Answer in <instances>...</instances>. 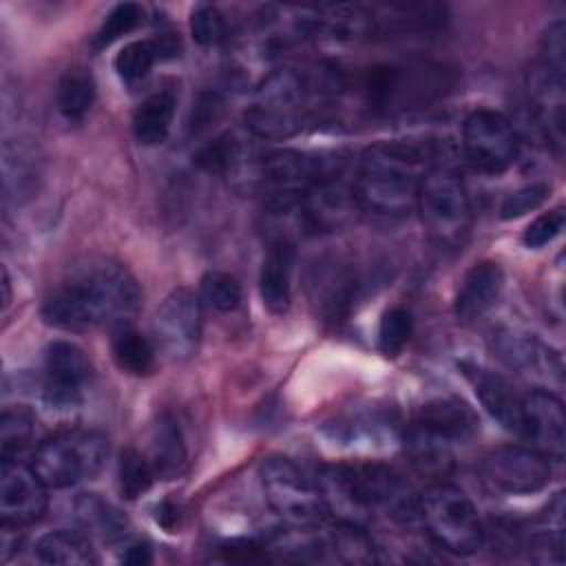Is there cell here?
Instances as JSON below:
<instances>
[{
  "label": "cell",
  "mask_w": 566,
  "mask_h": 566,
  "mask_svg": "<svg viewBox=\"0 0 566 566\" xmlns=\"http://www.w3.org/2000/svg\"><path fill=\"white\" fill-rule=\"evenodd\" d=\"M460 371L471 382V387H473L480 405L486 409V413L502 429L520 436V431H522V396L511 387V382L504 376H500L497 371H493L480 363H471V360H462Z\"/></svg>",
  "instance_id": "cell-18"
},
{
  "label": "cell",
  "mask_w": 566,
  "mask_h": 566,
  "mask_svg": "<svg viewBox=\"0 0 566 566\" xmlns=\"http://www.w3.org/2000/svg\"><path fill=\"white\" fill-rule=\"evenodd\" d=\"M307 290L316 316L327 323H340L352 312L356 298V272L340 259H323L312 268Z\"/></svg>",
  "instance_id": "cell-17"
},
{
  "label": "cell",
  "mask_w": 566,
  "mask_h": 566,
  "mask_svg": "<svg viewBox=\"0 0 566 566\" xmlns=\"http://www.w3.org/2000/svg\"><path fill=\"white\" fill-rule=\"evenodd\" d=\"M564 223H566V214H564V208H555V210H548L544 214H539L537 219H533L524 234H522V241L526 248L531 250H539L544 245H548L562 230H564Z\"/></svg>",
  "instance_id": "cell-39"
},
{
  "label": "cell",
  "mask_w": 566,
  "mask_h": 566,
  "mask_svg": "<svg viewBox=\"0 0 566 566\" xmlns=\"http://www.w3.org/2000/svg\"><path fill=\"white\" fill-rule=\"evenodd\" d=\"M77 515L86 528L99 533L104 539L124 537L126 520L108 502L95 495H82L77 502Z\"/></svg>",
  "instance_id": "cell-33"
},
{
  "label": "cell",
  "mask_w": 566,
  "mask_h": 566,
  "mask_svg": "<svg viewBox=\"0 0 566 566\" xmlns=\"http://www.w3.org/2000/svg\"><path fill=\"white\" fill-rule=\"evenodd\" d=\"M548 192L551 188L546 184H531L511 192L500 206V219L511 221V219L524 217L526 212L539 208L548 199Z\"/></svg>",
  "instance_id": "cell-38"
},
{
  "label": "cell",
  "mask_w": 566,
  "mask_h": 566,
  "mask_svg": "<svg viewBox=\"0 0 566 566\" xmlns=\"http://www.w3.org/2000/svg\"><path fill=\"white\" fill-rule=\"evenodd\" d=\"M201 301L188 287H175L157 307L155 343L170 360H188L201 340Z\"/></svg>",
  "instance_id": "cell-13"
},
{
  "label": "cell",
  "mask_w": 566,
  "mask_h": 566,
  "mask_svg": "<svg viewBox=\"0 0 566 566\" xmlns=\"http://www.w3.org/2000/svg\"><path fill=\"white\" fill-rule=\"evenodd\" d=\"M433 164H438L436 150L427 142L391 139L369 146L354 177L356 203L382 217L409 212Z\"/></svg>",
  "instance_id": "cell-2"
},
{
  "label": "cell",
  "mask_w": 566,
  "mask_h": 566,
  "mask_svg": "<svg viewBox=\"0 0 566 566\" xmlns=\"http://www.w3.org/2000/svg\"><path fill=\"white\" fill-rule=\"evenodd\" d=\"M42 480L18 460L0 467V517L13 528L38 522L49 506V495Z\"/></svg>",
  "instance_id": "cell-15"
},
{
  "label": "cell",
  "mask_w": 566,
  "mask_h": 566,
  "mask_svg": "<svg viewBox=\"0 0 566 566\" xmlns=\"http://www.w3.org/2000/svg\"><path fill=\"white\" fill-rule=\"evenodd\" d=\"M223 111H226V102L219 93L214 91L199 93L197 99L192 102V111L188 117V135L190 137L206 135L223 117Z\"/></svg>",
  "instance_id": "cell-37"
},
{
  "label": "cell",
  "mask_w": 566,
  "mask_h": 566,
  "mask_svg": "<svg viewBox=\"0 0 566 566\" xmlns=\"http://www.w3.org/2000/svg\"><path fill=\"white\" fill-rule=\"evenodd\" d=\"M95 99V80L84 66H71L57 82V111L66 122H82Z\"/></svg>",
  "instance_id": "cell-26"
},
{
  "label": "cell",
  "mask_w": 566,
  "mask_h": 566,
  "mask_svg": "<svg viewBox=\"0 0 566 566\" xmlns=\"http://www.w3.org/2000/svg\"><path fill=\"white\" fill-rule=\"evenodd\" d=\"M35 420L27 407L13 405L2 411L0 420V460L11 462L22 455V451L33 440Z\"/></svg>",
  "instance_id": "cell-29"
},
{
  "label": "cell",
  "mask_w": 566,
  "mask_h": 566,
  "mask_svg": "<svg viewBox=\"0 0 566 566\" xmlns=\"http://www.w3.org/2000/svg\"><path fill=\"white\" fill-rule=\"evenodd\" d=\"M108 458V440L88 429H71L42 440L29 467L46 489H69L95 478Z\"/></svg>",
  "instance_id": "cell-6"
},
{
  "label": "cell",
  "mask_w": 566,
  "mask_h": 566,
  "mask_svg": "<svg viewBox=\"0 0 566 566\" xmlns=\"http://www.w3.org/2000/svg\"><path fill=\"white\" fill-rule=\"evenodd\" d=\"M144 7L137 2H119L115 4L104 22L99 24L97 33L93 35V49H106L108 44H113L115 40H119L122 35L133 33L142 22H144Z\"/></svg>",
  "instance_id": "cell-34"
},
{
  "label": "cell",
  "mask_w": 566,
  "mask_h": 566,
  "mask_svg": "<svg viewBox=\"0 0 566 566\" xmlns=\"http://www.w3.org/2000/svg\"><path fill=\"white\" fill-rule=\"evenodd\" d=\"M294 256L296 250L290 239H274L263 256L259 272V292L263 305L272 314H283L290 307Z\"/></svg>",
  "instance_id": "cell-21"
},
{
  "label": "cell",
  "mask_w": 566,
  "mask_h": 566,
  "mask_svg": "<svg viewBox=\"0 0 566 566\" xmlns=\"http://www.w3.org/2000/svg\"><path fill=\"white\" fill-rule=\"evenodd\" d=\"M413 332V318L405 307H389L378 323V349L385 356H398Z\"/></svg>",
  "instance_id": "cell-35"
},
{
  "label": "cell",
  "mask_w": 566,
  "mask_h": 566,
  "mask_svg": "<svg viewBox=\"0 0 566 566\" xmlns=\"http://www.w3.org/2000/svg\"><path fill=\"white\" fill-rule=\"evenodd\" d=\"M93 374L82 347L71 340H53L44 354V400L53 409H73Z\"/></svg>",
  "instance_id": "cell-14"
},
{
  "label": "cell",
  "mask_w": 566,
  "mask_h": 566,
  "mask_svg": "<svg viewBox=\"0 0 566 566\" xmlns=\"http://www.w3.org/2000/svg\"><path fill=\"white\" fill-rule=\"evenodd\" d=\"M153 559V555H150V548H148V544H142V542H135V544H130V546H126V551H124V555H122V562L124 564H148Z\"/></svg>",
  "instance_id": "cell-41"
},
{
  "label": "cell",
  "mask_w": 566,
  "mask_h": 566,
  "mask_svg": "<svg viewBox=\"0 0 566 566\" xmlns=\"http://www.w3.org/2000/svg\"><path fill=\"white\" fill-rule=\"evenodd\" d=\"M482 480L506 495H531L542 491L553 475L551 460L533 447H497L480 460Z\"/></svg>",
  "instance_id": "cell-12"
},
{
  "label": "cell",
  "mask_w": 566,
  "mask_h": 566,
  "mask_svg": "<svg viewBox=\"0 0 566 566\" xmlns=\"http://www.w3.org/2000/svg\"><path fill=\"white\" fill-rule=\"evenodd\" d=\"M564 73H566V27L553 22L542 35L539 51L526 75L528 106L537 128L557 153L564 146Z\"/></svg>",
  "instance_id": "cell-5"
},
{
  "label": "cell",
  "mask_w": 566,
  "mask_h": 566,
  "mask_svg": "<svg viewBox=\"0 0 566 566\" xmlns=\"http://www.w3.org/2000/svg\"><path fill=\"white\" fill-rule=\"evenodd\" d=\"M462 153L475 170L500 175L513 166L520 153L515 126L500 111L475 108L462 124Z\"/></svg>",
  "instance_id": "cell-11"
},
{
  "label": "cell",
  "mask_w": 566,
  "mask_h": 566,
  "mask_svg": "<svg viewBox=\"0 0 566 566\" xmlns=\"http://www.w3.org/2000/svg\"><path fill=\"white\" fill-rule=\"evenodd\" d=\"M307 86L292 69L270 73L254 91L245 111V126L261 139H287L303 130L307 122Z\"/></svg>",
  "instance_id": "cell-8"
},
{
  "label": "cell",
  "mask_w": 566,
  "mask_h": 566,
  "mask_svg": "<svg viewBox=\"0 0 566 566\" xmlns=\"http://www.w3.org/2000/svg\"><path fill=\"white\" fill-rule=\"evenodd\" d=\"M157 60H161L157 40H135L119 49V53L113 60V66L122 82L135 84L150 73Z\"/></svg>",
  "instance_id": "cell-31"
},
{
  "label": "cell",
  "mask_w": 566,
  "mask_h": 566,
  "mask_svg": "<svg viewBox=\"0 0 566 566\" xmlns=\"http://www.w3.org/2000/svg\"><path fill=\"white\" fill-rule=\"evenodd\" d=\"M9 274H7V270H2V287H4V301H2V305L7 307L9 305V301H11V287H9Z\"/></svg>",
  "instance_id": "cell-42"
},
{
  "label": "cell",
  "mask_w": 566,
  "mask_h": 566,
  "mask_svg": "<svg viewBox=\"0 0 566 566\" xmlns=\"http://www.w3.org/2000/svg\"><path fill=\"white\" fill-rule=\"evenodd\" d=\"M35 557L44 564L62 566H88L99 562L88 535L69 528H57L42 535L35 544Z\"/></svg>",
  "instance_id": "cell-24"
},
{
  "label": "cell",
  "mask_w": 566,
  "mask_h": 566,
  "mask_svg": "<svg viewBox=\"0 0 566 566\" xmlns=\"http://www.w3.org/2000/svg\"><path fill=\"white\" fill-rule=\"evenodd\" d=\"M480 420L460 398H436L422 405L405 427V449L422 471L442 473L451 462V449L475 438Z\"/></svg>",
  "instance_id": "cell-4"
},
{
  "label": "cell",
  "mask_w": 566,
  "mask_h": 566,
  "mask_svg": "<svg viewBox=\"0 0 566 566\" xmlns=\"http://www.w3.org/2000/svg\"><path fill=\"white\" fill-rule=\"evenodd\" d=\"M332 553L334 559L345 564L376 562V548L371 537L354 522H340L327 535L321 537V555Z\"/></svg>",
  "instance_id": "cell-27"
},
{
  "label": "cell",
  "mask_w": 566,
  "mask_h": 566,
  "mask_svg": "<svg viewBox=\"0 0 566 566\" xmlns=\"http://www.w3.org/2000/svg\"><path fill=\"white\" fill-rule=\"evenodd\" d=\"M142 290L126 265L108 256L75 261L44 294L40 316L62 332H88L133 323Z\"/></svg>",
  "instance_id": "cell-1"
},
{
  "label": "cell",
  "mask_w": 566,
  "mask_h": 566,
  "mask_svg": "<svg viewBox=\"0 0 566 566\" xmlns=\"http://www.w3.org/2000/svg\"><path fill=\"white\" fill-rule=\"evenodd\" d=\"M179 509L172 504V502H161V504H157V513H155V520H157V524H161L164 528H168V531H172L175 526H179Z\"/></svg>",
  "instance_id": "cell-40"
},
{
  "label": "cell",
  "mask_w": 566,
  "mask_h": 566,
  "mask_svg": "<svg viewBox=\"0 0 566 566\" xmlns=\"http://www.w3.org/2000/svg\"><path fill=\"white\" fill-rule=\"evenodd\" d=\"M520 438L544 453L548 460L564 458L566 418L559 396L551 389H533L522 396V431Z\"/></svg>",
  "instance_id": "cell-16"
},
{
  "label": "cell",
  "mask_w": 566,
  "mask_h": 566,
  "mask_svg": "<svg viewBox=\"0 0 566 566\" xmlns=\"http://www.w3.org/2000/svg\"><path fill=\"white\" fill-rule=\"evenodd\" d=\"M190 33L201 46H219L228 38L223 13L212 4H199L190 13Z\"/></svg>",
  "instance_id": "cell-36"
},
{
  "label": "cell",
  "mask_w": 566,
  "mask_h": 566,
  "mask_svg": "<svg viewBox=\"0 0 566 566\" xmlns=\"http://www.w3.org/2000/svg\"><path fill=\"white\" fill-rule=\"evenodd\" d=\"M493 349L497 358L524 376H551L562 382V360L559 356L539 343L533 334H524L517 329H497L493 334Z\"/></svg>",
  "instance_id": "cell-19"
},
{
  "label": "cell",
  "mask_w": 566,
  "mask_h": 566,
  "mask_svg": "<svg viewBox=\"0 0 566 566\" xmlns=\"http://www.w3.org/2000/svg\"><path fill=\"white\" fill-rule=\"evenodd\" d=\"M33 153L22 146L4 144V199L20 203L31 197L38 181V161Z\"/></svg>",
  "instance_id": "cell-28"
},
{
  "label": "cell",
  "mask_w": 566,
  "mask_h": 566,
  "mask_svg": "<svg viewBox=\"0 0 566 566\" xmlns=\"http://www.w3.org/2000/svg\"><path fill=\"white\" fill-rule=\"evenodd\" d=\"M155 478H157V473H155L148 455H144L135 447L122 449L119 460H117V489H119L122 497L135 500V497L144 495L153 486Z\"/></svg>",
  "instance_id": "cell-30"
},
{
  "label": "cell",
  "mask_w": 566,
  "mask_h": 566,
  "mask_svg": "<svg viewBox=\"0 0 566 566\" xmlns=\"http://www.w3.org/2000/svg\"><path fill=\"white\" fill-rule=\"evenodd\" d=\"M155 345L133 323L111 329V356L130 376H148L155 369Z\"/></svg>",
  "instance_id": "cell-25"
},
{
  "label": "cell",
  "mask_w": 566,
  "mask_h": 566,
  "mask_svg": "<svg viewBox=\"0 0 566 566\" xmlns=\"http://www.w3.org/2000/svg\"><path fill=\"white\" fill-rule=\"evenodd\" d=\"M449 73L440 64H376L354 77V95L369 115H391L422 106L447 93ZM347 91L345 86L338 93Z\"/></svg>",
  "instance_id": "cell-3"
},
{
  "label": "cell",
  "mask_w": 566,
  "mask_h": 566,
  "mask_svg": "<svg viewBox=\"0 0 566 566\" xmlns=\"http://www.w3.org/2000/svg\"><path fill=\"white\" fill-rule=\"evenodd\" d=\"M177 111V95L172 88L150 93L133 113V135L144 146H159L166 142Z\"/></svg>",
  "instance_id": "cell-22"
},
{
  "label": "cell",
  "mask_w": 566,
  "mask_h": 566,
  "mask_svg": "<svg viewBox=\"0 0 566 566\" xmlns=\"http://www.w3.org/2000/svg\"><path fill=\"white\" fill-rule=\"evenodd\" d=\"M148 460L153 462V469L161 478H175L184 471L188 451L184 442V433L179 422L170 413H159L150 429V447H148Z\"/></svg>",
  "instance_id": "cell-23"
},
{
  "label": "cell",
  "mask_w": 566,
  "mask_h": 566,
  "mask_svg": "<svg viewBox=\"0 0 566 566\" xmlns=\"http://www.w3.org/2000/svg\"><path fill=\"white\" fill-rule=\"evenodd\" d=\"M504 290V272L495 261H480L467 270L460 281L453 312L460 323L482 318L500 298Z\"/></svg>",
  "instance_id": "cell-20"
},
{
  "label": "cell",
  "mask_w": 566,
  "mask_h": 566,
  "mask_svg": "<svg viewBox=\"0 0 566 566\" xmlns=\"http://www.w3.org/2000/svg\"><path fill=\"white\" fill-rule=\"evenodd\" d=\"M418 517L444 551L471 555L484 542V526L469 495L449 482L431 484L418 495Z\"/></svg>",
  "instance_id": "cell-9"
},
{
  "label": "cell",
  "mask_w": 566,
  "mask_h": 566,
  "mask_svg": "<svg viewBox=\"0 0 566 566\" xmlns=\"http://www.w3.org/2000/svg\"><path fill=\"white\" fill-rule=\"evenodd\" d=\"M259 482L268 506L294 528L321 526L329 515L316 478L285 455L265 458L259 467Z\"/></svg>",
  "instance_id": "cell-7"
},
{
  "label": "cell",
  "mask_w": 566,
  "mask_h": 566,
  "mask_svg": "<svg viewBox=\"0 0 566 566\" xmlns=\"http://www.w3.org/2000/svg\"><path fill=\"white\" fill-rule=\"evenodd\" d=\"M199 301L214 312H234L241 305V283L228 272H206L199 283Z\"/></svg>",
  "instance_id": "cell-32"
},
{
  "label": "cell",
  "mask_w": 566,
  "mask_h": 566,
  "mask_svg": "<svg viewBox=\"0 0 566 566\" xmlns=\"http://www.w3.org/2000/svg\"><path fill=\"white\" fill-rule=\"evenodd\" d=\"M416 208L429 232L440 245H458L471 228V197L458 172L433 164L424 175Z\"/></svg>",
  "instance_id": "cell-10"
}]
</instances>
